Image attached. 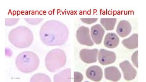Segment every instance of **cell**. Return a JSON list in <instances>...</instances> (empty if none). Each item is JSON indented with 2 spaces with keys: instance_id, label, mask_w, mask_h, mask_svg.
<instances>
[{
  "instance_id": "8",
  "label": "cell",
  "mask_w": 146,
  "mask_h": 82,
  "mask_svg": "<svg viewBox=\"0 0 146 82\" xmlns=\"http://www.w3.org/2000/svg\"><path fill=\"white\" fill-rule=\"evenodd\" d=\"M119 67L123 72L124 77L127 81H131L137 76L136 70L132 67L130 62L124 61L119 64Z\"/></svg>"
},
{
  "instance_id": "11",
  "label": "cell",
  "mask_w": 146,
  "mask_h": 82,
  "mask_svg": "<svg viewBox=\"0 0 146 82\" xmlns=\"http://www.w3.org/2000/svg\"><path fill=\"white\" fill-rule=\"evenodd\" d=\"M105 77L106 79L110 81L117 82L121 79V74L118 68L115 66H111L105 68Z\"/></svg>"
},
{
  "instance_id": "5",
  "label": "cell",
  "mask_w": 146,
  "mask_h": 82,
  "mask_svg": "<svg viewBox=\"0 0 146 82\" xmlns=\"http://www.w3.org/2000/svg\"><path fill=\"white\" fill-rule=\"evenodd\" d=\"M76 38L80 44L89 47L94 45L93 42L90 35V29L88 27L84 26L79 27L76 33Z\"/></svg>"
},
{
  "instance_id": "2",
  "label": "cell",
  "mask_w": 146,
  "mask_h": 82,
  "mask_svg": "<svg viewBox=\"0 0 146 82\" xmlns=\"http://www.w3.org/2000/svg\"><path fill=\"white\" fill-rule=\"evenodd\" d=\"M8 39L16 48H25L29 47L33 42V33L26 26H18L10 32Z\"/></svg>"
},
{
  "instance_id": "7",
  "label": "cell",
  "mask_w": 146,
  "mask_h": 82,
  "mask_svg": "<svg viewBox=\"0 0 146 82\" xmlns=\"http://www.w3.org/2000/svg\"><path fill=\"white\" fill-rule=\"evenodd\" d=\"M98 49H83L80 52V57L82 61L87 64L96 63L97 61Z\"/></svg>"
},
{
  "instance_id": "19",
  "label": "cell",
  "mask_w": 146,
  "mask_h": 82,
  "mask_svg": "<svg viewBox=\"0 0 146 82\" xmlns=\"http://www.w3.org/2000/svg\"><path fill=\"white\" fill-rule=\"evenodd\" d=\"M19 20V18H7L5 20V25L8 26H13L17 24Z\"/></svg>"
},
{
  "instance_id": "18",
  "label": "cell",
  "mask_w": 146,
  "mask_h": 82,
  "mask_svg": "<svg viewBox=\"0 0 146 82\" xmlns=\"http://www.w3.org/2000/svg\"><path fill=\"white\" fill-rule=\"evenodd\" d=\"M24 20L31 25H36L39 24L42 20V18H25Z\"/></svg>"
},
{
  "instance_id": "3",
  "label": "cell",
  "mask_w": 146,
  "mask_h": 82,
  "mask_svg": "<svg viewBox=\"0 0 146 82\" xmlns=\"http://www.w3.org/2000/svg\"><path fill=\"white\" fill-rule=\"evenodd\" d=\"M15 63L20 71L25 73H29L34 72L38 68L40 61L35 53L27 51L18 55Z\"/></svg>"
},
{
  "instance_id": "9",
  "label": "cell",
  "mask_w": 146,
  "mask_h": 82,
  "mask_svg": "<svg viewBox=\"0 0 146 82\" xmlns=\"http://www.w3.org/2000/svg\"><path fill=\"white\" fill-rule=\"evenodd\" d=\"M86 76L92 81L99 82L102 79V69L100 67L97 65L90 66L87 69Z\"/></svg>"
},
{
  "instance_id": "4",
  "label": "cell",
  "mask_w": 146,
  "mask_h": 82,
  "mask_svg": "<svg viewBox=\"0 0 146 82\" xmlns=\"http://www.w3.org/2000/svg\"><path fill=\"white\" fill-rule=\"evenodd\" d=\"M65 52L60 49H53L47 54L45 58V66L49 72H57L65 65Z\"/></svg>"
},
{
  "instance_id": "16",
  "label": "cell",
  "mask_w": 146,
  "mask_h": 82,
  "mask_svg": "<svg viewBox=\"0 0 146 82\" xmlns=\"http://www.w3.org/2000/svg\"><path fill=\"white\" fill-rule=\"evenodd\" d=\"M116 21V18H102L100 20V23L107 31L114 29Z\"/></svg>"
},
{
  "instance_id": "14",
  "label": "cell",
  "mask_w": 146,
  "mask_h": 82,
  "mask_svg": "<svg viewBox=\"0 0 146 82\" xmlns=\"http://www.w3.org/2000/svg\"><path fill=\"white\" fill-rule=\"evenodd\" d=\"M122 43L127 49L130 50L136 49L138 47V34L134 33L129 38L122 40Z\"/></svg>"
},
{
  "instance_id": "21",
  "label": "cell",
  "mask_w": 146,
  "mask_h": 82,
  "mask_svg": "<svg viewBox=\"0 0 146 82\" xmlns=\"http://www.w3.org/2000/svg\"><path fill=\"white\" fill-rule=\"evenodd\" d=\"M83 79V76L81 73L78 72H74V82H82Z\"/></svg>"
},
{
  "instance_id": "20",
  "label": "cell",
  "mask_w": 146,
  "mask_h": 82,
  "mask_svg": "<svg viewBox=\"0 0 146 82\" xmlns=\"http://www.w3.org/2000/svg\"><path fill=\"white\" fill-rule=\"evenodd\" d=\"M138 50H137L134 52L131 56V61L132 63L137 68H138Z\"/></svg>"
},
{
  "instance_id": "13",
  "label": "cell",
  "mask_w": 146,
  "mask_h": 82,
  "mask_svg": "<svg viewBox=\"0 0 146 82\" xmlns=\"http://www.w3.org/2000/svg\"><path fill=\"white\" fill-rule=\"evenodd\" d=\"M120 39L115 33L110 32L106 34L104 39V44L109 48H114L117 47Z\"/></svg>"
},
{
  "instance_id": "12",
  "label": "cell",
  "mask_w": 146,
  "mask_h": 82,
  "mask_svg": "<svg viewBox=\"0 0 146 82\" xmlns=\"http://www.w3.org/2000/svg\"><path fill=\"white\" fill-rule=\"evenodd\" d=\"M131 25L127 20H120L116 27V32L121 38H125L129 35L131 32Z\"/></svg>"
},
{
  "instance_id": "6",
  "label": "cell",
  "mask_w": 146,
  "mask_h": 82,
  "mask_svg": "<svg viewBox=\"0 0 146 82\" xmlns=\"http://www.w3.org/2000/svg\"><path fill=\"white\" fill-rule=\"evenodd\" d=\"M98 58L100 64L106 65L114 63L116 60V57L113 51L101 49L99 52Z\"/></svg>"
},
{
  "instance_id": "22",
  "label": "cell",
  "mask_w": 146,
  "mask_h": 82,
  "mask_svg": "<svg viewBox=\"0 0 146 82\" xmlns=\"http://www.w3.org/2000/svg\"><path fill=\"white\" fill-rule=\"evenodd\" d=\"M81 22L87 24H91L98 20L97 18H81Z\"/></svg>"
},
{
  "instance_id": "10",
  "label": "cell",
  "mask_w": 146,
  "mask_h": 82,
  "mask_svg": "<svg viewBox=\"0 0 146 82\" xmlns=\"http://www.w3.org/2000/svg\"><path fill=\"white\" fill-rule=\"evenodd\" d=\"M105 33V30L100 24H96L91 27V37L93 41L97 45L102 43Z\"/></svg>"
},
{
  "instance_id": "1",
  "label": "cell",
  "mask_w": 146,
  "mask_h": 82,
  "mask_svg": "<svg viewBox=\"0 0 146 82\" xmlns=\"http://www.w3.org/2000/svg\"><path fill=\"white\" fill-rule=\"evenodd\" d=\"M68 35L69 32L67 26L56 20L46 22L39 31L41 41L49 46L63 45L67 40Z\"/></svg>"
},
{
  "instance_id": "17",
  "label": "cell",
  "mask_w": 146,
  "mask_h": 82,
  "mask_svg": "<svg viewBox=\"0 0 146 82\" xmlns=\"http://www.w3.org/2000/svg\"><path fill=\"white\" fill-rule=\"evenodd\" d=\"M30 82H51L48 75L43 73H38L33 75L30 80Z\"/></svg>"
},
{
  "instance_id": "15",
  "label": "cell",
  "mask_w": 146,
  "mask_h": 82,
  "mask_svg": "<svg viewBox=\"0 0 146 82\" xmlns=\"http://www.w3.org/2000/svg\"><path fill=\"white\" fill-rule=\"evenodd\" d=\"M70 68H67L54 75V82H70Z\"/></svg>"
}]
</instances>
